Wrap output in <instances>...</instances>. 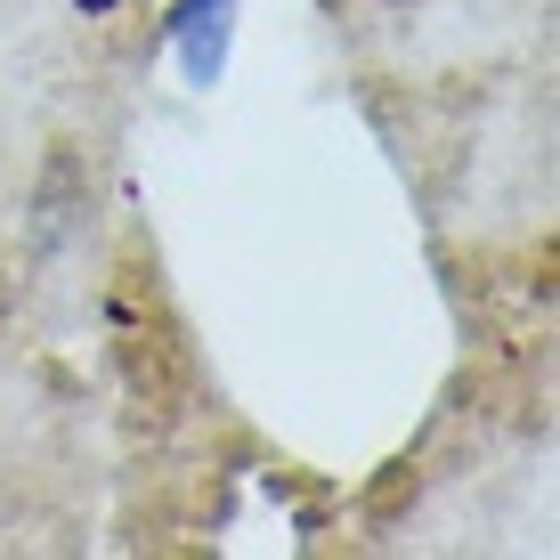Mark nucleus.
I'll use <instances>...</instances> for the list:
<instances>
[{
	"label": "nucleus",
	"instance_id": "f257e3e1",
	"mask_svg": "<svg viewBox=\"0 0 560 560\" xmlns=\"http://www.w3.org/2000/svg\"><path fill=\"white\" fill-rule=\"evenodd\" d=\"M163 42L179 57V73L196 90H211L228 73V42H236V0H179L163 16Z\"/></svg>",
	"mask_w": 560,
	"mask_h": 560
},
{
	"label": "nucleus",
	"instance_id": "f03ea898",
	"mask_svg": "<svg viewBox=\"0 0 560 560\" xmlns=\"http://www.w3.org/2000/svg\"><path fill=\"white\" fill-rule=\"evenodd\" d=\"M73 9H114V0H73Z\"/></svg>",
	"mask_w": 560,
	"mask_h": 560
}]
</instances>
